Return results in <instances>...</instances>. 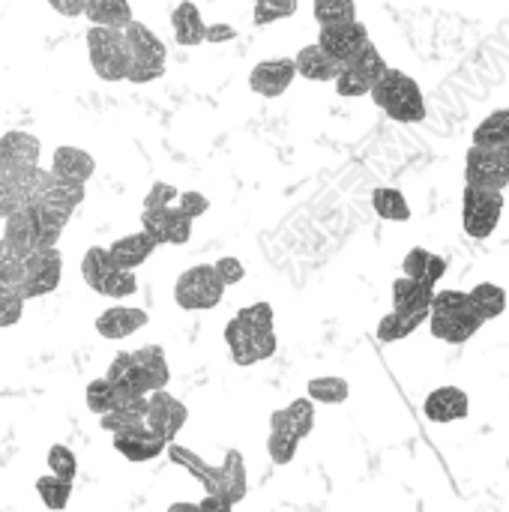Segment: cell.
<instances>
[{"mask_svg": "<svg viewBox=\"0 0 509 512\" xmlns=\"http://www.w3.org/2000/svg\"><path fill=\"white\" fill-rule=\"evenodd\" d=\"M369 96L375 99V105L396 123H423L426 120V99L420 84L402 72V69H384L375 81Z\"/></svg>", "mask_w": 509, "mask_h": 512, "instance_id": "1", "label": "cell"}, {"mask_svg": "<svg viewBox=\"0 0 509 512\" xmlns=\"http://www.w3.org/2000/svg\"><path fill=\"white\" fill-rule=\"evenodd\" d=\"M87 54L90 66L102 81H126L129 72V45L123 36V27L93 24L87 30Z\"/></svg>", "mask_w": 509, "mask_h": 512, "instance_id": "2", "label": "cell"}, {"mask_svg": "<svg viewBox=\"0 0 509 512\" xmlns=\"http://www.w3.org/2000/svg\"><path fill=\"white\" fill-rule=\"evenodd\" d=\"M504 216V192L501 189H486V186H465L462 195V225L465 234L474 240H486L495 234Z\"/></svg>", "mask_w": 509, "mask_h": 512, "instance_id": "3", "label": "cell"}, {"mask_svg": "<svg viewBox=\"0 0 509 512\" xmlns=\"http://www.w3.org/2000/svg\"><path fill=\"white\" fill-rule=\"evenodd\" d=\"M225 297V282L219 279L213 264H198L180 273L174 285V303L186 312H207L216 309Z\"/></svg>", "mask_w": 509, "mask_h": 512, "instance_id": "4", "label": "cell"}, {"mask_svg": "<svg viewBox=\"0 0 509 512\" xmlns=\"http://www.w3.org/2000/svg\"><path fill=\"white\" fill-rule=\"evenodd\" d=\"M21 264H24V282L18 294L24 297V303L57 291L63 276V255L57 252V246H36L33 252L24 255Z\"/></svg>", "mask_w": 509, "mask_h": 512, "instance_id": "5", "label": "cell"}, {"mask_svg": "<svg viewBox=\"0 0 509 512\" xmlns=\"http://www.w3.org/2000/svg\"><path fill=\"white\" fill-rule=\"evenodd\" d=\"M39 156H42V141L33 132L12 129L0 138V171H6L18 186H24L30 171L39 165Z\"/></svg>", "mask_w": 509, "mask_h": 512, "instance_id": "6", "label": "cell"}, {"mask_svg": "<svg viewBox=\"0 0 509 512\" xmlns=\"http://www.w3.org/2000/svg\"><path fill=\"white\" fill-rule=\"evenodd\" d=\"M189 420V411L180 399H174L171 393L162 390H150L147 393V414H144V423L147 429H153L159 438H165L168 444L180 435V429L186 426Z\"/></svg>", "mask_w": 509, "mask_h": 512, "instance_id": "7", "label": "cell"}, {"mask_svg": "<svg viewBox=\"0 0 509 512\" xmlns=\"http://www.w3.org/2000/svg\"><path fill=\"white\" fill-rule=\"evenodd\" d=\"M426 321H429L432 336L438 342H447V345H465L486 324L471 306L468 309H456V312H429Z\"/></svg>", "mask_w": 509, "mask_h": 512, "instance_id": "8", "label": "cell"}, {"mask_svg": "<svg viewBox=\"0 0 509 512\" xmlns=\"http://www.w3.org/2000/svg\"><path fill=\"white\" fill-rule=\"evenodd\" d=\"M465 180L474 186H486V189H507L509 177L501 159V150H489V147H468L465 156Z\"/></svg>", "mask_w": 509, "mask_h": 512, "instance_id": "9", "label": "cell"}, {"mask_svg": "<svg viewBox=\"0 0 509 512\" xmlns=\"http://www.w3.org/2000/svg\"><path fill=\"white\" fill-rule=\"evenodd\" d=\"M294 78H297L294 57H273V60H261L249 72V87H252V93H258L264 99H276L291 87Z\"/></svg>", "mask_w": 509, "mask_h": 512, "instance_id": "10", "label": "cell"}, {"mask_svg": "<svg viewBox=\"0 0 509 512\" xmlns=\"http://www.w3.org/2000/svg\"><path fill=\"white\" fill-rule=\"evenodd\" d=\"M363 42H369V30L363 21L351 18V21H339V24H321V33H318V45L333 54L339 63L348 60Z\"/></svg>", "mask_w": 509, "mask_h": 512, "instance_id": "11", "label": "cell"}, {"mask_svg": "<svg viewBox=\"0 0 509 512\" xmlns=\"http://www.w3.org/2000/svg\"><path fill=\"white\" fill-rule=\"evenodd\" d=\"M105 378L111 381V387H114V393H117V405L135 402V399H141V396L150 393V390H147V381H144V375H141V369H138V363H135V357H132L129 351L114 354V360H111Z\"/></svg>", "mask_w": 509, "mask_h": 512, "instance_id": "12", "label": "cell"}, {"mask_svg": "<svg viewBox=\"0 0 509 512\" xmlns=\"http://www.w3.org/2000/svg\"><path fill=\"white\" fill-rule=\"evenodd\" d=\"M471 411V399L462 387H438L426 396L423 402V414L429 423H459L465 420Z\"/></svg>", "mask_w": 509, "mask_h": 512, "instance_id": "13", "label": "cell"}, {"mask_svg": "<svg viewBox=\"0 0 509 512\" xmlns=\"http://www.w3.org/2000/svg\"><path fill=\"white\" fill-rule=\"evenodd\" d=\"M168 447L165 438H159L153 429L147 426H135V429H123V432H114V450L129 459V462H150L156 456H162Z\"/></svg>", "mask_w": 509, "mask_h": 512, "instance_id": "14", "label": "cell"}, {"mask_svg": "<svg viewBox=\"0 0 509 512\" xmlns=\"http://www.w3.org/2000/svg\"><path fill=\"white\" fill-rule=\"evenodd\" d=\"M147 321H150V315L144 309H135V306H111V309H105L96 318V330H99V336L120 342V339H129L132 333H138L141 327H147Z\"/></svg>", "mask_w": 509, "mask_h": 512, "instance_id": "15", "label": "cell"}, {"mask_svg": "<svg viewBox=\"0 0 509 512\" xmlns=\"http://www.w3.org/2000/svg\"><path fill=\"white\" fill-rule=\"evenodd\" d=\"M432 294H435L432 285H426L420 279H411V276H399L393 282V309L402 312V315H423V318H429Z\"/></svg>", "mask_w": 509, "mask_h": 512, "instance_id": "16", "label": "cell"}, {"mask_svg": "<svg viewBox=\"0 0 509 512\" xmlns=\"http://www.w3.org/2000/svg\"><path fill=\"white\" fill-rule=\"evenodd\" d=\"M270 429H273V432H288V435H294V438H300V441L309 438L312 429H315V405H312V399H297V402H291L288 408L273 411Z\"/></svg>", "mask_w": 509, "mask_h": 512, "instance_id": "17", "label": "cell"}, {"mask_svg": "<svg viewBox=\"0 0 509 512\" xmlns=\"http://www.w3.org/2000/svg\"><path fill=\"white\" fill-rule=\"evenodd\" d=\"M51 171L60 177V180H75V183H87L96 171V162L87 150L81 147H57L54 156H51Z\"/></svg>", "mask_w": 509, "mask_h": 512, "instance_id": "18", "label": "cell"}, {"mask_svg": "<svg viewBox=\"0 0 509 512\" xmlns=\"http://www.w3.org/2000/svg\"><path fill=\"white\" fill-rule=\"evenodd\" d=\"M3 237H6L9 243H15L24 255L36 249L39 222H36L33 204H21V207H15V210L3 219Z\"/></svg>", "mask_w": 509, "mask_h": 512, "instance_id": "19", "label": "cell"}, {"mask_svg": "<svg viewBox=\"0 0 509 512\" xmlns=\"http://www.w3.org/2000/svg\"><path fill=\"white\" fill-rule=\"evenodd\" d=\"M294 66H297V75H303L309 81H333L342 63L333 54H327L318 42H312L297 51Z\"/></svg>", "mask_w": 509, "mask_h": 512, "instance_id": "20", "label": "cell"}, {"mask_svg": "<svg viewBox=\"0 0 509 512\" xmlns=\"http://www.w3.org/2000/svg\"><path fill=\"white\" fill-rule=\"evenodd\" d=\"M123 36H126V45H129V57L132 60H162L165 63V57H168V51H165V42L147 27V24H141V21H129L126 27H123ZM129 60V63H132Z\"/></svg>", "mask_w": 509, "mask_h": 512, "instance_id": "21", "label": "cell"}, {"mask_svg": "<svg viewBox=\"0 0 509 512\" xmlns=\"http://www.w3.org/2000/svg\"><path fill=\"white\" fill-rule=\"evenodd\" d=\"M153 249H156V243H153L144 231H138V234H126V237L114 240V243L108 246V255H111V261H114L117 267L135 270V267H141V264L153 255Z\"/></svg>", "mask_w": 509, "mask_h": 512, "instance_id": "22", "label": "cell"}, {"mask_svg": "<svg viewBox=\"0 0 509 512\" xmlns=\"http://www.w3.org/2000/svg\"><path fill=\"white\" fill-rule=\"evenodd\" d=\"M165 453L171 456L174 465L186 468V471L207 489V495H219V498H222V492H219V468H216V465H207L201 456H195L192 450H186V447H180V444H174V441L165 447Z\"/></svg>", "mask_w": 509, "mask_h": 512, "instance_id": "23", "label": "cell"}, {"mask_svg": "<svg viewBox=\"0 0 509 512\" xmlns=\"http://www.w3.org/2000/svg\"><path fill=\"white\" fill-rule=\"evenodd\" d=\"M171 27H174V42L183 48L201 45L204 42V18L201 9L192 0H183L174 12H171Z\"/></svg>", "mask_w": 509, "mask_h": 512, "instance_id": "24", "label": "cell"}, {"mask_svg": "<svg viewBox=\"0 0 509 512\" xmlns=\"http://www.w3.org/2000/svg\"><path fill=\"white\" fill-rule=\"evenodd\" d=\"M219 492L231 507H237L246 498V465L237 450H228L225 462L219 465Z\"/></svg>", "mask_w": 509, "mask_h": 512, "instance_id": "25", "label": "cell"}, {"mask_svg": "<svg viewBox=\"0 0 509 512\" xmlns=\"http://www.w3.org/2000/svg\"><path fill=\"white\" fill-rule=\"evenodd\" d=\"M144 381H147V390H162L168 387L171 381V369H168V360H165V351L159 345H147V348H138L132 351Z\"/></svg>", "mask_w": 509, "mask_h": 512, "instance_id": "26", "label": "cell"}, {"mask_svg": "<svg viewBox=\"0 0 509 512\" xmlns=\"http://www.w3.org/2000/svg\"><path fill=\"white\" fill-rule=\"evenodd\" d=\"M468 300L483 321H495L507 312V291L495 282H480L477 288L468 291Z\"/></svg>", "mask_w": 509, "mask_h": 512, "instance_id": "27", "label": "cell"}, {"mask_svg": "<svg viewBox=\"0 0 509 512\" xmlns=\"http://www.w3.org/2000/svg\"><path fill=\"white\" fill-rule=\"evenodd\" d=\"M84 15L90 24L126 27L132 21V6L129 0H84Z\"/></svg>", "mask_w": 509, "mask_h": 512, "instance_id": "28", "label": "cell"}, {"mask_svg": "<svg viewBox=\"0 0 509 512\" xmlns=\"http://www.w3.org/2000/svg\"><path fill=\"white\" fill-rule=\"evenodd\" d=\"M471 144L477 147H489V150H501L509 144V108H501L495 114H489L477 129Z\"/></svg>", "mask_w": 509, "mask_h": 512, "instance_id": "29", "label": "cell"}, {"mask_svg": "<svg viewBox=\"0 0 509 512\" xmlns=\"http://www.w3.org/2000/svg\"><path fill=\"white\" fill-rule=\"evenodd\" d=\"M372 207H375V213H378L381 219H387V222H408V219H411V204H408V198H405L399 189H393V186H378V189L372 192Z\"/></svg>", "mask_w": 509, "mask_h": 512, "instance_id": "30", "label": "cell"}, {"mask_svg": "<svg viewBox=\"0 0 509 512\" xmlns=\"http://www.w3.org/2000/svg\"><path fill=\"white\" fill-rule=\"evenodd\" d=\"M117 264L111 261V255H108V249H99V246H93V249H87L84 252V258H81V276H84V282H87V288L90 291H102V285H105V279L111 276V270H114Z\"/></svg>", "mask_w": 509, "mask_h": 512, "instance_id": "31", "label": "cell"}, {"mask_svg": "<svg viewBox=\"0 0 509 512\" xmlns=\"http://www.w3.org/2000/svg\"><path fill=\"white\" fill-rule=\"evenodd\" d=\"M423 321H426L423 315H402V312L393 309L390 315L381 318V324H378V339H381L384 345L402 342V339H408Z\"/></svg>", "mask_w": 509, "mask_h": 512, "instance_id": "32", "label": "cell"}, {"mask_svg": "<svg viewBox=\"0 0 509 512\" xmlns=\"http://www.w3.org/2000/svg\"><path fill=\"white\" fill-rule=\"evenodd\" d=\"M345 66H351V69H357L366 81H375L384 69H387V60L381 57V51H378V45L369 39V42H363L348 60H342Z\"/></svg>", "mask_w": 509, "mask_h": 512, "instance_id": "33", "label": "cell"}, {"mask_svg": "<svg viewBox=\"0 0 509 512\" xmlns=\"http://www.w3.org/2000/svg\"><path fill=\"white\" fill-rule=\"evenodd\" d=\"M306 393H309L312 402H321V405H342V402H348L351 387H348L345 378H333V375H330V378H312L309 387H306Z\"/></svg>", "mask_w": 509, "mask_h": 512, "instance_id": "34", "label": "cell"}, {"mask_svg": "<svg viewBox=\"0 0 509 512\" xmlns=\"http://www.w3.org/2000/svg\"><path fill=\"white\" fill-rule=\"evenodd\" d=\"M36 201H48V204H54V207H63V210L75 213V207L84 201V183L60 180V177H57V180L48 186V192H45V195H39Z\"/></svg>", "mask_w": 509, "mask_h": 512, "instance_id": "35", "label": "cell"}, {"mask_svg": "<svg viewBox=\"0 0 509 512\" xmlns=\"http://www.w3.org/2000/svg\"><path fill=\"white\" fill-rule=\"evenodd\" d=\"M36 492H39V498H42V504L48 510H66L69 495H72V483L69 480H60L54 474H45V477L36 480Z\"/></svg>", "mask_w": 509, "mask_h": 512, "instance_id": "36", "label": "cell"}, {"mask_svg": "<svg viewBox=\"0 0 509 512\" xmlns=\"http://www.w3.org/2000/svg\"><path fill=\"white\" fill-rule=\"evenodd\" d=\"M171 207H144L141 213V231L156 243V246H165L168 243V228H171Z\"/></svg>", "mask_w": 509, "mask_h": 512, "instance_id": "37", "label": "cell"}, {"mask_svg": "<svg viewBox=\"0 0 509 512\" xmlns=\"http://www.w3.org/2000/svg\"><path fill=\"white\" fill-rule=\"evenodd\" d=\"M312 15L318 24H339L357 18L354 0H312Z\"/></svg>", "mask_w": 509, "mask_h": 512, "instance_id": "38", "label": "cell"}, {"mask_svg": "<svg viewBox=\"0 0 509 512\" xmlns=\"http://www.w3.org/2000/svg\"><path fill=\"white\" fill-rule=\"evenodd\" d=\"M333 87H336V93L345 96V99H360V96H369L372 81H366L357 69H351V66L342 63L339 72H336V78H333Z\"/></svg>", "mask_w": 509, "mask_h": 512, "instance_id": "39", "label": "cell"}, {"mask_svg": "<svg viewBox=\"0 0 509 512\" xmlns=\"http://www.w3.org/2000/svg\"><path fill=\"white\" fill-rule=\"evenodd\" d=\"M84 396H87V408H90V414H96V417H102V414H108L111 408H117V393H114V387H111V381H108V378H96V381H90Z\"/></svg>", "mask_w": 509, "mask_h": 512, "instance_id": "40", "label": "cell"}, {"mask_svg": "<svg viewBox=\"0 0 509 512\" xmlns=\"http://www.w3.org/2000/svg\"><path fill=\"white\" fill-rule=\"evenodd\" d=\"M294 12H297V0H255L252 21H255V27H267L273 21L291 18Z\"/></svg>", "mask_w": 509, "mask_h": 512, "instance_id": "41", "label": "cell"}, {"mask_svg": "<svg viewBox=\"0 0 509 512\" xmlns=\"http://www.w3.org/2000/svg\"><path fill=\"white\" fill-rule=\"evenodd\" d=\"M138 291V279L132 270H123V267H114L111 276L105 279L102 285V297H111V300H123V297H132Z\"/></svg>", "mask_w": 509, "mask_h": 512, "instance_id": "42", "label": "cell"}, {"mask_svg": "<svg viewBox=\"0 0 509 512\" xmlns=\"http://www.w3.org/2000/svg\"><path fill=\"white\" fill-rule=\"evenodd\" d=\"M297 447H300V438H294V435H288V432H273V429H270L267 453H270L273 465H291V459L297 456Z\"/></svg>", "mask_w": 509, "mask_h": 512, "instance_id": "43", "label": "cell"}, {"mask_svg": "<svg viewBox=\"0 0 509 512\" xmlns=\"http://www.w3.org/2000/svg\"><path fill=\"white\" fill-rule=\"evenodd\" d=\"M48 468H51V474L54 477H60V480H75V474H78V462H75V453L69 450V447H63V444H54L51 450H48Z\"/></svg>", "mask_w": 509, "mask_h": 512, "instance_id": "44", "label": "cell"}, {"mask_svg": "<svg viewBox=\"0 0 509 512\" xmlns=\"http://www.w3.org/2000/svg\"><path fill=\"white\" fill-rule=\"evenodd\" d=\"M162 75H165V63L162 60H132L129 72H126V81L150 84V81H159Z\"/></svg>", "mask_w": 509, "mask_h": 512, "instance_id": "45", "label": "cell"}, {"mask_svg": "<svg viewBox=\"0 0 509 512\" xmlns=\"http://www.w3.org/2000/svg\"><path fill=\"white\" fill-rule=\"evenodd\" d=\"M237 318L252 327V330H273V306L270 303H255L237 312Z\"/></svg>", "mask_w": 509, "mask_h": 512, "instance_id": "46", "label": "cell"}, {"mask_svg": "<svg viewBox=\"0 0 509 512\" xmlns=\"http://www.w3.org/2000/svg\"><path fill=\"white\" fill-rule=\"evenodd\" d=\"M24 204V195H21V186L6 174L0 171V219H6L15 207Z\"/></svg>", "mask_w": 509, "mask_h": 512, "instance_id": "47", "label": "cell"}, {"mask_svg": "<svg viewBox=\"0 0 509 512\" xmlns=\"http://www.w3.org/2000/svg\"><path fill=\"white\" fill-rule=\"evenodd\" d=\"M471 300L465 291L447 288V291H435L432 294V312H456V309H468Z\"/></svg>", "mask_w": 509, "mask_h": 512, "instance_id": "48", "label": "cell"}, {"mask_svg": "<svg viewBox=\"0 0 509 512\" xmlns=\"http://www.w3.org/2000/svg\"><path fill=\"white\" fill-rule=\"evenodd\" d=\"M21 312H24V297L21 294H15V291L0 294V330L15 327L21 321Z\"/></svg>", "mask_w": 509, "mask_h": 512, "instance_id": "49", "label": "cell"}, {"mask_svg": "<svg viewBox=\"0 0 509 512\" xmlns=\"http://www.w3.org/2000/svg\"><path fill=\"white\" fill-rule=\"evenodd\" d=\"M189 237H192V219L186 213H180V207L174 204V210H171V228H168V243L171 246H183V243H189Z\"/></svg>", "mask_w": 509, "mask_h": 512, "instance_id": "50", "label": "cell"}, {"mask_svg": "<svg viewBox=\"0 0 509 512\" xmlns=\"http://www.w3.org/2000/svg\"><path fill=\"white\" fill-rule=\"evenodd\" d=\"M177 207H180V213H186L195 222L198 216H204L210 210V201H207L204 192H180L177 195Z\"/></svg>", "mask_w": 509, "mask_h": 512, "instance_id": "51", "label": "cell"}, {"mask_svg": "<svg viewBox=\"0 0 509 512\" xmlns=\"http://www.w3.org/2000/svg\"><path fill=\"white\" fill-rule=\"evenodd\" d=\"M429 249H423V246H417V249H411L408 255H405V261H402V273L405 276H411V279H420L423 282V276H426V267H429Z\"/></svg>", "mask_w": 509, "mask_h": 512, "instance_id": "52", "label": "cell"}, {"mask_svg": "<svg viewBox=\"0 0 509 512\" xmlns=\"http://www.w3.org/2000/svg\"><path fill=\"white\" fill-rule=\"evenodd\" d=\"M177 189L171 186V183H165V180H156L153 186H150V192H147V198H144V207H171L174 201H177Z\"/></svg>", "mask_w": 509, "mask_h": 512, "instance_id": "53", "label": "cell"}, {"mask_svg": "<svg viewBox=\"0 0 509 512\" xmlns=\"http://www.w3.org/2000/svg\"><path fill=\"white\" fill-rule=\"evenodd\" d=\"M213 267H216L219 279L225 282V288H228V285H237V282H243V276H246V270H243V261H237V258H219Z\"/></svg>", "mask_w": 509, "mask_h": 512, "instance_id": "54", "label": "cell"}, {"mask_svg": "<svg viewBox=\"0 0 509 512\" xmlns=\"http://www.w3.org/2000/svg\"><path fill=\"white\" fill-rule=\"evenodd\" d=\"M444 276H447V258L432 252V255H429V267H426V276H423V282L435 288V285H438Z\"/></svg>", "mask_w": 509, "mask_h": 512, "instance_id": "55", "label": "cell"}, {"mask_svg": "<svg viewBox=\"0 0 509 512\" xmlns=\"http://www.w3.org/2000/svg\"><path fill=\"white\" fill-rule=\"evenodd\" d=\"M231 39H237V27H231V24H207L204 27V42H231Z\"/></svg>", "mask_w": 509, "mask_h": 512, "instance_id": "56", "label": "cell"}, {"mask_svg": "<svg viewBox=\"0 0 509 512\" xmlns=\"http://www.w3.org/2000/svg\"><path fill=\"white\" fill-rule=\"evenodd\" d=\"M48 6L63 15V18H78L84 15V0H48Z\"/></svg>", "mask_w": 509, "mask_h": 512, "instance_id": "57", "label": "cell"}, {"mask_svg": "<svg viewBox=\"0 0 509 512\" xmlns=\"http://www.w3.org/2000/svg\"><path fill=\"white\" fill-rule=\"evenodd\" d=\"M0 261H24V252L15 246V243H9L6 237L0 240Z\"/></svg>", "mask_w": 509, "mask_h": 512, "instance_id": "58", "label": "cell"}, {"mask_svg": "<svg viewBox=\"0 0 509 512\" xmlns=\"http://www.w3.org/2000/svg\"><path fill=\"white\" fill-rule=\"evenodd\" d=\"M198 510H231V504H228L225 498H219V495H207V498L198 504Z\"/></svg>", "mask_w": 509, "mask_h": 512, "instance_id": "59", "label": "cell"}, {"mask_svg": "<svg viewBox=\"0 0 509 512\" xmlns=\"http://www.w3.org/2000/svg\"><path fill=\"white\" fill-rule=\"evenodd\" d=\"M501 159H504V168H507V177H509V144L507 147H501Z\"/></svg>", "mask_w": 509, "mask_h": 512, "instance_id": "60", "label": "cell"}, {"mask_svg": "<svg viewBox=\"0 0 509 512\" xmlns=\"http://www.w3.org/2000/svg\"><path fill=\"white\" fill-rule=\"evenodd\" d=\"M0 294H6V285H3V279H0Z\"/></svg>", "mask_w": 509, "mask_h": 512, "instance_id": "61", "label": "cell"}]
</instances>
